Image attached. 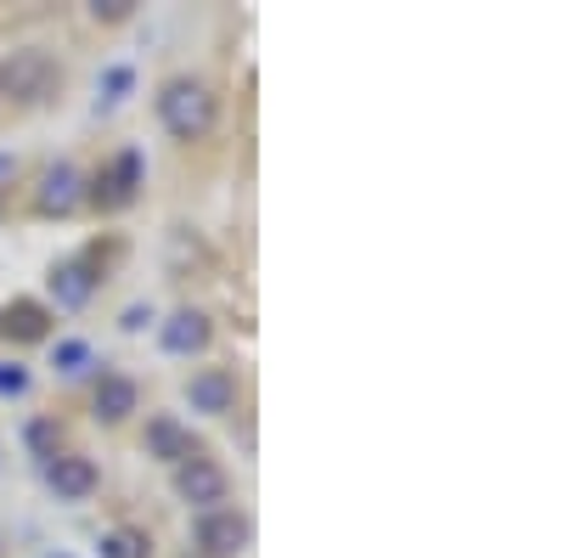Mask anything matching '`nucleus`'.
Returning a JSON list of instances; mask_svg holds the SVG:
<instances>
[{
  "instance_id": "obj_1",
  "label": "nucleus",
  "mask_w": 563,
  "mask_h": 558,
  "mask_svg": "<svg viewBox=\"0 0 563 558\" xmlns=\"http://www.w3.org/2000/svg\"><path fill=\"white\" fill-rule=\"evenodd\" d=\"M158 119L164 130L175 135V142H203V135L214 130V90L203 79H169L158 90Z\"/></svg>"
},
{
  "instance_id": "obj_2",
  "label": "nucleus",
  "mask_w": 563,
  "mask_h": 558,
  "mask_svg": "<svg viewBox=\"0 0 563 558\" xmlns=\"http://www.w3.org/2000/svg\"><path fill=\"white\" fill-rule=\"evenodd\" d=\"M57 85H63V68L57 57H45L40 45H23V52H12L7 63H0V97L7 102H45V97H57Z\"/></svg>"
},
{
  "instance_id": "obj_3",
  "label": "nucleus",
  "mask_w": 563,
  "mask_h": 558,
  "mask_svg": "<svg viewBox=\"0 0 563 558\" xmlns=\"http://www.w3.org/2000/svg\"><path fill=\"white\" fill-rule=\"evenodd\" d=\"M192 541L209 558H243L249 541H254V519L238 514V507H209V514H198V525H192Z\"/></svg>"
},
{
  "instance_id": "obj_4",
  "label": "nucleus",
  "mask_w": 563,
  "mask_h": 558,
  "mask_svg": "<svg viewBox=\"0 0 563 558\" xmlns=\"http://www.w3.org/2000/svg\"><path fill=\"white\" fill-rule=\"evenodd\" d=\"M225 491H231V480H225L220 462H209V457H186L180 469H175V496L192 502V507H203V514L225 502Z\"/></svg>"
},
{
  "instance_id": "obj_5",
  "label": "nucleus",
  "mask_w": 563,
  "mask_h": 558,
  "mask_svg": "<svg viewBox=\"0 0 563 558\" xmlns=\"http://www.w3.org/2000/svg\"><path fill=\"white\" fill-rule=\"evenodd\" d=\"M186 406L203 412V417L238 412V379H231L225 366H203V372H192V384H186Z\"/></svg>"
},
{
  "instance_id": "obj_6",
  "label": "nucleus",
  "mask_w": 563,
  "mask_h": 558,
  "mask_svg": "<svg viewBox=\"0 0 563 558\" xmlns=\"http://www.w3.org/2000/svg\"><path fill=\"white\" fill-rule=\"evenodd\" d=\"M79 198H85V180H79V169H74V164H52V169L40 175L34 209H40V215H74V209H79Z\"/></svg>"
},
{
  "instance_id": "obj_7",
  "label": "nucleus",
  "mask_w": 563,
  "mask_h": 558,
  "mask_svg": "<svg viewBox=\"0 0 563 558\" xmlns=\"http://www.w3.org/2000/svg\"><path fill=\"white\" fill-rule=\"evenodd\" d=\"M209 339H214V328H209V316H203V310H175L164 328H158L164 355H203Z\"/></svg>"
},
{
  "instance_id": "obj_8",
  "label": "nucleus",
  "mask_w": 563,
  "mask_h": 558,
  "mask_svg": "<svg viewBox=\"0 0 563 558\" xmlns=\"http://www.w3.org/2000/svg\"><path fill=\"white\" fill-rule=\"evenodd\" d=\"M141 446H147V457H158V462H169V469H180L186 457H198V446H192V429L180 424V417H153L147 424V435H141Z\"/></svg>"
},
{
  "instance_id": "obj_9",
  "label": "nucleus",
  "mask_w": 563,
  "mask_h": 558,
  "mask_svg": "<svg viewBox=\"0 0 563 558\" xmlns=\"http://www.w3.org/2000/svg\"><path fill=\"white\" fill-rule=\"evenodd\" d=\"M45 485H52L57 502H85L97 491V462L90 457H52L45 462Z\"/></svg>"
},
{
  "instance_id": "obj_10",
  "label": "nucleus",
  "mask_w": 563,
  "mask_h": 558,
  "mask_svg": "<svg viewBox=\"0 0 563 558\" xmlns=\"http://www.w3.org/2000/svg\"><path fill=\"white\" fill-rule=\"evenodd\" d=\"M135 186H141V153L130 147V153H119V158H113V169H102V175H97L90 198L108 204V209H124V204L135 198Z\"/></svg>"
},
{
  "instance_id": "obj_11",
  "label": "nucleus",
  "mask_w": 563,
  "mask_h": 558,
  "mask_svg": "<svg viewBox=\"0 0 563 558\" xmlns=\"http://www.w3.org/2000/svg\"><path fill=\"white\" fill-rule=\"evenodd\" d=\"M0 333L18 339V344H40L45 333H52V310H45L40 299H12L7 310H0Z\"/></svg>"
},
{
  "instance_id": "obj_12",
  "label": "nucleus",
  "mask_w": 563,
  "mask_h": 558,
  "mask_svg": "<svg viewBox=\"0 0 563 558\" xmlns=\"http://www.w3.org/2000/svg\"><path fill=\"white\" fill-rule=\"evenodd\" d=\"M90 406H97V424H124V417L141 406V390H135V379H124V372H102Z\"/></svg>"
},
{
  "instance_id": "obj_13",
  "label": "nucleus",
  "mask_w": 563,
  "mask_h": 558,
  "mask_svg": "<svg viewBox=\"0 0 563 558\" xmlns=\"http://www.w3.org/2000/svg\"><path fill=\"white\" fill-rule=\"evenodd\" d=\"M90 294H97V271H90V260H63V265L52 271V299H57L63 310H79Z\"/></svg>"
},
{
  "instance_id": "obj_14",
  "label": "nucleus",
  "mask_w": 563,
  "mask_h": 558,
  "mask_svg": "<svg viewBox=\"0 0 563 558\" xmlns=\"http://www.w3.org/2000/svg\"><path fill=\"white\" fill-rule=\"evenodd\" d=\"M102 558H153V541L141 530H108L102 536Z\"/></svg>"
},
{
  "instance_id": "obj_15",
  "label": "nucleus",
  "mask_w": 563,
  "mask_h": 558,
  "mask_svg": "<svg viewBox=\"0 0 563 558\" xmlns=\"http://www.w3.org/2000/svg\"><path fill=\"white\" fill-rule=\"evenodd\" d=\"M90 361H97V355H90L85 339H63V344H57V372H63V379H79Z\"/></svg>"
},
{
  "instance_id": "obj_16",
  "label": "nucleus",
  "mask_w": 563,
  "mask_h": 558,
  "mask_svg": "<svg viewBox=\"0 0 563 558\" xmlns=\"http://www.w3.org/2000/svg\"><path fill=\"white\" fill-rule=\"evenodd\" d=\"M57 446H63V429H57V424H45V417H40V424H29V451H34V457L52 462Z\"/></svg>"
},
{
  "instance_id": "obj_17",
  "label": "nucleus",
  "mask_w": 563,
  "mask_h": 558,
  "mask_svg": "<svg viewBox=\"0 0 563 558\" xmlns=\"http://www.w3.org/2000/svg\"><path fill=\"white\" fill-rule=\"evenodd\" d=\"M135 85V74L124 68V63H113L108 74H102V108H113V102H124V90Z\"/></svg>"
},
{
  "instance_id": "obj_18",
  "label": "nucleus",
  "mask_w": 563,
  "mask_h": 558,
  "mask_svg": "<svg viewBox=\"0 0 563 558\" xmlns=\"http://www.w3.org/2000/svg\"><path fill=\"white\" fill-rule=\"evenodd\" d=\"M130 7H135V0H90V18H97V23H124Z\"/></svg>"
},
{
  "instance_id": "obj_19",
  "label": "nucleus",
  "mask_w": 563,
  "mask_h": 558,
  "mask_svg": "<svg viewBox=\"0 0 563 558\" xmlns=\"http://www.w3.org/2000/svg\"><path fill=\"white\" fill-rule=\"evenodd\" d=\"M0 395H29V372L12 366V361H0Z\"/></svg>"
},
{
  "instance_id": "obj_20",
  "label": "nucleus",
  "mask_w": 563,
  "mask_h": 558,
  "mask_svg": "<svg viewBox=\"0 0 563 558\" xmlns=\"http://www.w3.org/2000/svg\"><path fill=\"white\" fill-rule=\"evenodd\" d=\"M147 321H153V310H147V305H130V310L119 316V328H124V333H141Z\"/></svg>"
},
{
  "instance_id": "obj_21",
  "label": "nucleus",
  "mask_w": 563,
  "mask_h": 558,
  "mask_svg": "<svg viewBox=\"0 0 563 558\" xmlns=\"http://www.w3.org/2000/svg\"><path fill=\"white\" fill-rule=\"evenodd\" d=\"M7 169H12V158H0V175H7Z\"/></svg>"
},
{
  "instance_id": "obj_22",
  "label": "nucleus",
  "mask_w": 563,
  "mask_h": 558,
  "mask_svg": "<svg viewBox=\"0 0 563 558\" xmlns=\"http://www.w3.org/2000/svg\"><path fill=\"white\" fill-rule=\"evenodd\" d=\"M45 558H74V552H45Z\"/></svg>"
}]
</instances>
